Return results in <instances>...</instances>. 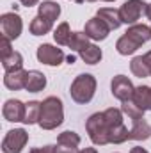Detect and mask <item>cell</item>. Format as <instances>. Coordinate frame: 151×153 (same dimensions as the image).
<instances>
[{"label": "cell", "mask_w": 151, "mask_h": 153, "mask_svg": "<svg viewBox=\"0 0 151 153\" xmlns=\"http://www.w3.org/2000/svg\"><path fill=\"white\" fill-rule=\"evenodd\" d=\"M57 143H62V144H70V146H76L80 144V135L76 132H71V130H66L62 134H59L57 137Z\"/></svg>", "instance_id": "25"}, {"label": "cell", "mask_w": 151, "mask_h": 153, "mask_svg": "<svg viewBox=\"0 0 151 153\" xmlns=\"http://www.w3.org/2000/svg\"><path fill=\"white\" fill-rule=\"evenodd\" d=\"M82 2H85V0H78V4H82ZM87 2H96V0H87Z\"/></svg>", "instance_id": "35"}, {"label": "cell", "mask_w": 151, "mask_h": 153, "mask_svg": "<svg viewBox=\"0 0 151 153\" xmlns=\"http://www.w3.org/2000/svg\"><path fill=\"white\" fill-rule=\"evenodd\" d=\"M75 55H68V57H66V61H68V64H73V62H75Z\"/></svg>", "instance_id": "33"}, {"label": "cell", "mask_w": 151, "mask_h": 153, "mask_svg": "<svg viewBox=\"0 0 151 153\" xmlns=\"http://www.w3.org/2000/svg\"><path fill=\"white\" fill-rule=\"evenodd\" d=\"M133 103L141 109V111H151V87L148 85H139L135 87L133 91V96H132Z\"/></svg>", "instance_id": "12"}, {"label": "cell", "mask_w": 151, "mask_h": 153, "mask_svg": "<svg viewBox=\"0 0 151 153\" xmlns=\"http://www.w3.org/2000/svg\"><path fill=\"white\" fill-rule=\"evenodd\" d=\"M96 93V78L89 73H84V75H78L71 82V89H70V94L73 98V102L80 103V105H85L93 100Z\"/></svg>", "instance_id": "3"}, {"label": "cell", "mask_w": 151, "mask_h": 153, "mask_svg": "<svg viewBox=\"0 0 151 153\" xmlns=\"http://www.w3.org/2000/svg\"><path fill=\"white\" fill-rule=\"evenodd\" d=\"M21 5H25V7H32V5H36L39 0H18Z\"/></svg>", "instance_id": "29"}, {"label": "cell", "mask_w": 151, "mask_h": 153, "mask_svg": "<svg viewBox=\"0 0 151 153\" xmlns=\"http://www.w3.org/2000/svg\"><path fill=\"white\" fill-rule=\"evenodd\" d=\"M13 48H11V39L4 38L2 36V39H0V61H5L9 55H13Z\"/></svg>", "instance_id": "26"}, {"label": "cell", "mask_w": 151, "mask_h": 153, "mask_svg": "<svg viewBox=\"0 0 151 153\" xmlns=\"http://www.w3.org/2000/svg\"><path fill=\"white\" fill-rule=\"evenodd\" d=\"M38 61L46 66H59L64 61V52L53 45H39L38 46Z\"/></svg>", "instance_id": "8"}, {"label": "cell", "mask_w": 151, "mask_h": 153, "mask_svg": "<svg viewBox=\"0 0 151 153\" xmlns=\"http://www.w3.org/2000/svg\"><path fill=\"white\" fill-rule=\"evenodd\" d=\"M110 89H112L114 98H117V100H121V102L132 100L133 91H135L132 80H130L128 76H124V75H115L114 76L112 84H110Z\"/></svg>", "instance_id": "7"}, {"label": "cell", "mask_w": 151, "mask_h": 153, "mask_svg": "<svg viewBox=\"0 0 151 153\" xmlns=\"http://www.w3.org/2000/svg\"><path fill=\"white\" fill-rule=\"evenodd\" d=\"M146 9L148 5L142 2V0H126L121 7H119V16H121V22L126 23V25H135L137 20L146 14Z\"/></svg>", "instance_id": "4"}, {"label": "cell", "mask_w": 151, "mask_h": 153, "mask_svg": "<svg viewBox=\"0 0 151 153\" xmlns=\"http://www.w3.org/2000/svg\"><path fill=\"white\" fill-rule=\"evenodd\" d=\"M146 16H148V18L151 20V4L148 5V9H146Z\"/></svg>", "instance_id": "34"}, {"label": "cell", "mask_w": 151, "mask_h": 153, "mask_svg": "<svg viewBox=\"0 0 151 153\" xmlns=\"http://www.w3.org/2000/svg\"><path fill=\"white\" fill-rule=\"evenodd\" d=\"M38 14L50 20V22H55L59 16H61V5L53 0H44L43 4L38 5Z\"/></svg>", "instance_id": "16"}, {"label": "cell", "mask_w": 151, "mask_h": 153, "mask_svg": "<svg viewBox=\"0 0 151 153\" xmlns=\"http://www.w3.org/2000/svg\"><path fill=\"white\" fill-rule=\"evenodd\" d=\"M130 153H148L144 148H141V146H135V148H132V152Z\"/></svg>", "instance_id": "31"}, {"label": "cell", "mask_w": 151, "mask_h": 153, "mask_svg": "<svg viewBox=\"0 0 151 153\" xmlns=\"http://www.w3.org/2000/svg\"><path fill=\"white\" fill-rule=\"evenodd\" d=\"M46 87V76L43 75L38 70H30L29 75H27V84H25V89L29 93H39Z\"/></svg>", "instance_id": "15"}, {"label": "cell", "mask_w": 151, "mask_h": 153, "mask_svg": "<svg viewBox=\"0 0 151 153\" xmlns=\"http://www.w3.org/2000/svg\"><path fill=\"white\" fill-rule=\"evenodd\" d=\"M71 34H73V32H71L70 25H68L66 22H62V23L53 30V39L57 41V45H62V46L66 45V46H68V45H70V39H71Z\"/></svg>", "instance_id": "21"}, {"label": "cell", "mask_w": 151, "mask_h": 153, "mask_svg": "<svg viewBox=\"0 0 151 153\" xmlns=\"http://www.w3.org/2000/svg\"><path fill=\"white\" fill-rule=\"evenodd\" d=\"M103 2H114V0H103Z\"/></svg>", "instance_id": "36"}, {"label": "cell", "mask_w": 151, "mask_h": 153, "mask_svg": "<svg viewBox=\"0 0 151 153\" xmlns=\"http://www.w3.org/2000/svg\"><path fill=\"white\" fill-rule=\"evenodd\" d=\"M85 130L89 134V139L98 146L121 144L124 141H130V130L123 123V111L114 107L93 114L85 123Z\"/></svg>", "instance_id": "1"}, {"label": "cell", "mask_w": 151, "mask_h": 153, "mask_svg": "<svg viewBox=\"0 0 151 153\" xmlns=\"http://www.w3.org/2000/svg\"><path fill=\"white\" fill-rule=\"evenodd\" d=\"M0 30L2 36L7 39H18L23 30V22L16 13H5L0 16Z\"/></svg>", "instance_id": "6"}, {"label": "cell", "mask_w": 151, "mask_h": 153, "mask_svg": "<svg viewBox=\"0 0 151 153\" xmlns=\"http://www.w3.org/2000/svg\"><path fill=\"white\" fill-rule=\"evenodd\" d=\"M2 66L5 71H16V70H23V57L20 52H13V55H9L5 61H2Z\"/></svg>", "instance_id": "23"}, {"label": "cell", "mask_w": 151, "mask_h": 153, "mask_svg": "<svg viewBox=\"0 0 151 153\" xmlns=\"http://www.w3.org/2000/svg\"><path fill=\"white\" fill-rule=\"evenodd\" d=\"M52 27H53V22H50V20H46V18L38 14L36 18H32L29 29H30L32 36H44V34H48L52 30Z\"/></svg>", "instance_id": "17"}, {"label": "cell", "mask_w": 151, "mask_h": 153, "mask_svg": "<svg viewBox=\"0 0 151 153\" xmlns=\"http://www.w3.org/2000/svg\"><path fill=\"white\" fill-rule=\"evenodd\" d=\"M29 141V134L23 128H14L9 130L2 141V152L4 153H21Z\"/></svg>", "instance_id": "5"}, {"label": "cell", "mask_w": 151, "mask_h": 153, "mask_svg": "<svg viewBox=\"0 0 151 153\" xmlns=\"http://www.w3.org/2000/svg\"><path fill=\"white\" fill-rule=\"evenodd\" d=\"M130 70H132V73H133V75L139 76V78L151 76V71H150V68H148V64H146V61H144V57H142V55H139V57H133V59H132V62H130Z\"/></svg>", "instance_id": "19"}, {"label": "cell", "mask_w": 151, "mask_h": 153, "mask_svg": "<svg viewBox=\"0 0 151 153\" xmlns=\"http://www.w3.org/2000/svg\"><path fill=\"white\" fill-rule=\"evenodd\" d=\"M39 117H41V103L39 102H29L27 109H25L23 123L25 125H34V123H39Z\"/></svg>", "instance_id": "20"}, {"label": "cell", "mask_w": 151, "mask_h": 153, "mask_svg": "<svg viewBox=\"0 0 151 153\" xmlns=\"http://www.w3.org/2000/svg\"><path fill=\"white\" fill-rule=\"evenodd\" d=\"M91 43H89V38H87V34L85 32H73L71 34V39H70V48L73 50V52H82L84 48H87Z\"/></svg>", "instance_id": "22"}, {"label": "cell", "mask_w": 151, "mask_h": 153, "mask_svg": "<svg viewBox=\"0 0 151 153\" xmlns=\"http://www.w3.org/2000/svg\"><path fill=\"white\" fill-rule=\"evenodd\" d=\"M121 111H123V114L128 116L132 121L144 117V111H141V109H139V107L133 103V100H126V102H123V105H121Z\"/></svg>", "instance_id": "24"}, {"label": "cell", "mask_w": 151, "mask_h": 153, "mask_svg": "<svg viewBox=\"0 0 151 153\" xmlns=\"http://www.w3.org/2000/svg\"><path fill=\"white\" fill-rule=\"evenodd\" d=\"M142 57H144V61H146V64H148V68H150V71H151V50L148 53H144Z\"/></svg>", "instance_id": "30"}, {"label": "cell", "mask_w": 151, "mask_h": 153, "mask_svg": "<svg viewBox=\"0 0 151 153\" xmlns=\"http://www.w3.org/2000/svg\"><path fill=\"white\" fill-rule=\"evenodd\" d=\"M25 109H27V103H21L20 100H7L2 107V116L11 123H18V121L23 123Z\"/></svg>", "instance_id": "9"}, {"label": "cell", "mask_w": 151, "mask_h": 153, "mask_svg": "<svg viewBox=\"0 0 151 153\" xmlns=\"http://www.w3.org/2000/svg\"><path fill=\"white\" fill-rule=\"evenodd\" d=\"M96 16H98L100 20H103L110 30L119 29V25L123 23V22H121V16H119V9H114V7H101Z\"/></svg>", "instance_id": "14"}, {"label": "cell", "mask_w": 151, "mask_h": 153, "mask_svg": "<svg viewBox=\"0 0 151 153\" xmlns=\"http://www.w3.org/2000/svg\"><path fill=\"white\" fill-rule=\"evenodd\" d=\"M75 2H78V0H75Z\"/></svg>", "instance_id": "37"}, {"label": "cell", "mask_w": 151, "mask_h": 153, "mask_svg": "<svg viewBox=\"0 0 151 153\" xmlns=\"http://www.w3.org/2000/svg\"><path fill=\"white\" fill-rule=\"evenodd\" d=\"M110 29L107 27V23L103 20H100L98 16L96 18H91L87 23H85V34L89 39H94V41H101L109 36Z\"/></svg>", "instance_id": "10"}, {"label": "cell", "mask_w": 151, "mask_h": 153, "mask_svg": "<svg viewBox=\"0 0 151 153\" xmlns=\"http://www.w3.org/2000/svg\"><path fill=\"white\" fill-rule=\"evenodd\" d=\"M101 48H98L96 45H89L87 48H84L80 52V57L85 64H98L101 61Z\"/></svg>", "instance_id": "18"}, {"label": "cell", "mask_w": 151, "mask_h": 153, "mask_svg": "<svg viewBox=\"0 0 151 153\" xmlns=\"http://www.w3.org/2000/svg\"><path fill=\"white\" fill-rule=\"evenodd\" d=\"M78 153H98L94 148H84V150H80Z\"/></svg>", "instance_id": "32"}, {"label": "cell", "mask_w": 151, "mask_h": 153, "mask_svg": "<svg viewBox=\"0 0 151 153\" xmlns=\"http://www.w3.org/2000/svg\"><path fill=\"white\" fill-rule=\"evenodd\" d=\"M132 123H133V126H132V130L128 134V139H132V141H146L151 135V126L148 125V121L144 117L135 119Z\"/></svg>", "instance_id": "13"}, {"label": "cell", "mask_w": 151, "mask_h": 153, "mask_svg": "<svg viewBox=\"0 0 151 153\" xmlns=\"http://www.w3.org/2000/svg\"><path fill=\"white\" fill-rule=\"evenodd\" d=\"M62 121H64V109H62V102L57 96H48L46 100L41 102L39 126L43 130H53Z\"/></svg>", "instance_id": "2"}, {"label": "cell", "mask_w": 151, "mask_h": 153, "mask_svg": "<svg viewBox=\"0 0 151 153\" xmlns=\"http://www.w3.org/2000/svg\"><path fill=\"white\" fill-rule=\"evenodd\" d=\"M29 153H53V146H43V148H32Z\"/></svg>", "instance_id": "28"}, {"label": "cell", "mask_w": 151, "mask_h": 153, "mask_svg": "<svg viewBox=\"0 0 151 153\" xmlns=\"http://www.w3.org/2000/svg\"><path fill=\"white\" fill-rule=\"evenodd\" d=\"M53 153H78V150H76V146L57 143V146H53Z\"/></svg>", "instance_id": "27"}, {"label": "cell", "mask_w": 151, "mask_h": 153, "mask_svg": "<svg viewBox=\"0 0 151 153\" xmlns=\"http://www.w3.org/2000/svg\"><path fill=\"white\" fill-rule=\"evenodd\" d=\"M27 75L29 71L25 70H16V71H5L4 75V85L11 91H20V89H25V84H27Z\"/></svg>", "instance_id": "11"}]
</instances>
